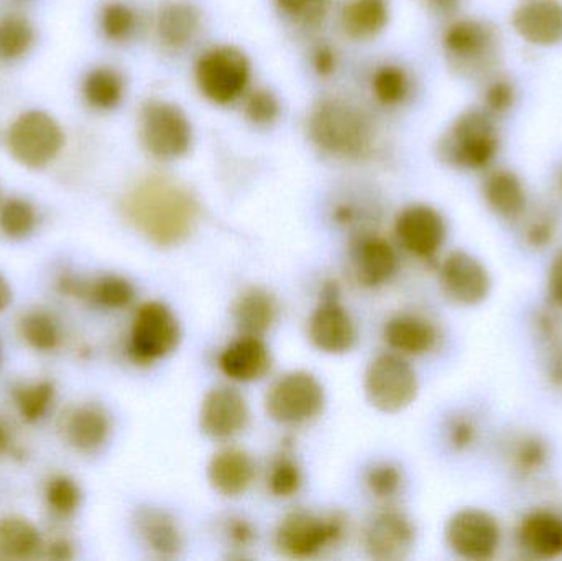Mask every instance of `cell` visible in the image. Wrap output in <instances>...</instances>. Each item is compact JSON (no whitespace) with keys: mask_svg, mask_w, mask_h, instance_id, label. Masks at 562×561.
<instances>
[{"mask_svg":"<svg viewBox=\"0 0 562 561\" xmlns=\"http://www.w3.org/2000/svg\"><path fill=\"white\" fill-rule=\"evenodd\" d=\"M55 399V385L49 381L25 385L15 392L16 408L25 422H36L48 412Z\"/></svg>","mask_w":562,"mask_h":561,"instance_id":"cell-39","label":"cell"},{"mask_svg":"<svg viewBox=\"0 0 562 561\" xmlns=\"http://www.w3.org/2000/svg\"><path fill=\"white\" fill-rule=\"evenodd\" d=\"M389 15L385 0H347L340 9L339 25L347 38L363 42L385 29Z\"/></svg>","mask_w":562,"mask_h":561,"instance_id":"cell-28","label":"cell"},{"mask_svg":"<svg viewBox=\"0 0 562 561\" xmlns=\"http://www.w3.org/2000/svg\"><path fill=\"white\" fill-rule=\"evenodd\" d=\"M554 237H557V223L548 214H537L525 226L524 239L530 249H547L553 244Z\"/></svg>","mask_w":562,"mask_h":561,"instance_id":"cell-47","label":"cell"},{"mask_svg":"<svg viewBox=\"0 0 562 561\" xmlns=\"http://www.w3.org/2000/svg\"><path fill=\"white\" fill-rule=\"evenodd\" d=\"M515 99H517V89L508 78L498 76L485 86L484 109L494 117L507 114L514 108Z\"/></svg>","mask_w":562,"mask_h":561,"instance_id":"cell-45","label":"cell"},{"mask_svg":"<svg viewBox=\"0 0 562 561\" xmlns=\"http://www.w3.org/2000/svg\"><path fill=\"white\" fill-rule=\"evenodd\" d=\"M313 68L319 76H329L336 69V53L330 46L319 45L313 52Z\"/></svg>","mask_w":562,"mask_h":561,"instance_id":"cell-50","label":"cell"},{"mask_svg":"<svg viewBox=\"0 0 562 561\" xmlns=\"http://www.w3.org/2000/svg\"><path fill=\"white\" fill-rule=\"evenodd\" d=\"M82 94L91 108L111 111L117 108L124 98V79L111 68L92 69L86 76Z\"/></svg>","mask_w":562,"mask_h":561,"instance_id":"cell-32","label":"cell"},{"mask_svg":"<svg viewBox=\"0 0 562 561\" xmlns=\"http://www.w3.org/2000/svg\"><path fill=\"white\" fill-rule=\"evenodd\" d=\"M479 440V425L468 415H456L446 425V441L456 453L472 450Z\"/></svg>","mask_w":562,"mask_h":561,"instance_id":"cell-46","label":"cell"},{"mask_svg":"<svg viewBox=\"0 0 562 561\" xmlns=\"http://www.w3.org/2000/svg\"><path fill=\"white\" fill-rule=\"evenodd\" d=\"M326 397L321 382L306 371L286 372L267 394V414L281 425H303L323 412Z\"/></svg>","mask_w":562,"mask_h":561,"instance_id":"cell-9","label":"cell"},{"mask_svg":"<svg viewBox=\"0 0 562 561\" xmlns=\"http://www.w3.org/2000/svg\"><path fill=\"white\" fill-rule=\"evenodd\" d=\"M439 285L456 305L477 306L491 295L492 277L481 259L465 250H452L439 266Z\"/></svg>","mask_w":562,"mask_h":561,"instance_id":"cell-13","label":"cell"},{"mask_svg":"<svg viewBox=\"0 0 562 561\" xmlns=\"http://www.w3.org/2000/svg\"><path fill=\"white\" fill-rule=\"evenodd\" d=\"M211 486L226 497L243 496L256 478L252 458L239 448H226L214 455L207 467Z\"/></svg>","mask_w":562,"mask_h":561,"instance_id":"cell-26","label":"cell"},{"mask_svg":"<svg viewBox=\"0 0 562 561\" xmlns=\"http://www.w3.org/2000/svg\"><path fill=\"white\" fill-rule=\"evenodd\" d=\"M180 336L177 316L167 305L144 303L132 323L128 355L137 364H154L177 349Z\"/></svg>","mask_w":562,"mask_h":561,"instance_id":"cell-10","label":"cell"},{"mask_svg":"<svg viewBox=\"0 0 562 561\" xmlns=\"http://www.w3.org/2000/svg\"><path fill=\"white\" fill-rule=\"evenodd\" d=\"M547 289L551 302L562 308V249L554 256L548 269Z\"/></svg>","mask_w":562,"mask_h":561,"instance_id":"cell-49","label":"cell"},{"mask_svg":"<svg viewBox=\"0 0 562 561\" xmlns=\"http://www.w3.org/2000/svg\"><path fill=\"white\" fill-rule=\"evenodd\" d=\"M223 536L226 537L227 543L236 550L250 549L257 539L252 524L243 517H229L224 524Z\"/></svg>","mask_w":562,"mask_h":561,"instance_id":"cell-48","label":"cell"},{"mask_svg":"<svg viewBox=\"0 0 562 561\" xmlns=\"http://www.w3.org/2000/svg\"><path fill=\"white\" fill-rule=\"evenodd\" d=\"M36 213L32 204L19 198H10L0 206V233L10 239H23L33 233Z\"/></svg>","mask_w":562,"mask_h":561,"instance_id":"cell-37","label":"cell"},{"mask_svg":"<svg viewBox=\"0 0 562 561\" xmlns=\"http://www.w3.org/2000/svg\"><path fill=\"white\" fill-rule=\"evenodd\" d=\"M445 540L458 559L488 561L501 550L502 527L487 510L465 507L449 517Z\"/></svg>","mask_w":562,"mask_h":561,"instance_id":"cell-11","label":"cell"},{"mask_svg":"<svg viewBox=\"0 0 562 561\" xmlns=\"http://www.w3.org/2000/svg\"><path fill=\"white\" fill-rule=\"evenodd\" d=\"M23 339L36 351L49 352L58 348L61 333L58 323L46 312H30L20 319Z\"/></svg>","mask_w":562,"mask_h":561,"instance_id":"cell-35","label":"cell"},{"mask_svg":"<svg viewBox=\"0 0 562 561\" xmlns=\"http://www.w3.org/2000/svg\"><path fill=\"white\" fill-rule=\"evenodd\" d=\"M367 399L376 411L396 414L418 397L419 382L405 356L385 352L372 359L363 379Z\"/></svg>","mask_w":562,"mask_h":561,"instance_id":"cell-8","label":"cell"},{"mask_svg":"<svg viewBox=\"0 0 562 561\" xmlns=\"http://www.w3.org/2000/svg\"><path fill=\"white\" fill-rule=\"evenodd\" d=\"M558 187H560V190L562 191V170L560 171V175H558Z\"/></svg>","mask_w":562,"mask_h":561,"instance_id":"cell-56","label":"cell"},{"mask_svg":"<svg viewBox=\"0 0 562 561\" xmlns=\"http://www.w3.org/2000/svg\"><path fill=\"white\" fill-rule=\"evenodd\" d=\"M101 29L112 42H125L137 29V13L124 2L105 3L101 12Z\"/></svg>","mask_w":562,"mask_h":561,"instance_id":"cell-41","label":"cell"},{"mask_svg":"<svg viewBox=\"0 0 562 561\" xmlns=\"http://www.w3.org/2000/svg\"><path fill=\"white\" fill-rule=\"evenodd\" d=\"M372 92L385 108L403 104L409 94V78L405 69L396 65L379 66L372 76Z\"/></svg>","mask_w":562,"mask_h":561,"instance_id":"cell-34","label":"cell"},{"mask_svg":"<svg viewBox=\"0 0 562 561\" xmlns=\"http://www.w3.org/2000/svg\"><path fill=\"white\" fill-rule=\"evenodd\" d=\"M366 486L370 496L382 503H390L402 493V471L392 463H375L367 470Z\"/></svg>","mask_w":562,"mask_h":561,"instance_id":"cell-40","label":"cell"},{"mask_svg":"<svg viewBox=\"0 0 562 561\" xmlns=\"http://www.w3.org/2000/svg\"><path fill=\"white\" fill-rule=\"evenodd\" d=\"M125 216L157 246L187 239L198 220V204L187 188L165 177L145 178L125 198Z\"/></svg>","mask_w":562,"mask_h":561,"instance_id":"cell-1","label":"cell"},{"mask_svg":"<svg viewBox=\"0 0 562 561\" xmlns=\"http://www.w3.org/2000/svg\"><path fill=\"white\" fill-rule=\"evenodd\" d=\"M303 478H301L300 467L296 461L291 460L286 455H281L273 461L267 474V487L270 493L281 500L293 497L300 491Z\"/></svg>","mask_w":562,"mask_h":561,"instance_id":"cell-42","label":"cell"},{"mask_svg":"<svg viewBox=\"0 0 562 561\" xmlns=\"http://www.w3.org/2000/svg\"><path fill=\"white\" fill-rule=\"evenodd\" d=\"M138 131L145 150L157 160H178L193 144L188 115L173 102L161 99H151L142 105Z\"/></svg>","mask_w":562,"mask_h":561,"instance_id":"cell-7","label":"cell"},{"mask_svg":"<svg viewBox=\"0 0 562 561\" xmlns=\"http://www.w3.org/2000/svg\"><path fill=\"white\" fill-rule=\"evenodd\" d=\"M501 150V135L494 115L485 109H468L449 125L438 142V155L446 165L462 171H485Z\"/></svg>","mask_w":562,"mask_h":561,"instance_id":"cell-3","label":"cell"},{"mask_svg":"<svg viewBox=\"0 0 562 561\" xmlns=\"http://www.w3.org/2000/svg\"><path fill=\"white\" fill-rule=\"evenodd\" d=\"M5 445H7V431H5V428H3L2 425H0V451H2L3 448H5Z\"/></svg>","mask_w":562,"mask_h":561,"instance_id":"cell-55","label":"cell"},{"mask_svg":"<svg viewBox=\"0 0 562 561\" xmlns=\"http://www.w3.org/2000/svg\"><path fill=\"white\" fill-rule=\"evenodd\" d=\"M201 430L213 440L227 441L246 430L249 405L237 389L216 388L207 392L201 405Z\"/></svg>","mask_w":562,"mask_h":561,"instance_id":"cell-17","label":"cell"},{"mask_svg":"<svg viewBox=\"0 0 562 561\" xmlns=\"http://www.w3.org/2000/svg\"><path fill=\"white\" fill-rule=\"evenodd\" d=\"M442 49L449 65L468 78L488 75L501 56V35L481 19H458L442 33Z\"/></svg>","mask_w":562,"mask_h":561,"instance_id":"cell-4","label":"cell"},{"mask_svg":"<svg viewBox=\"0 0 562 561\" xmlns=\"http://www.w3.org/2000/svg\"><path fill=\"white\" fill-rule=\"evenodd\" d=\"M45 497L53 514L59 517H69L79 509L81 490L69 478L56 476L46 484Z\"/></svg>","mask_w":562,"mask_h":561,"instance_id":"cell-43","label":"cell"},{"mask_svg":"<svg viewBox=\"0 0 562 561\" xmlns=\"http://www.w3.org/2000/svg\"><path fill=\"white\" fill-rule=\"evenodd\" d=\"M350 262L356 279L370 289L385 285L398 270L396 250L375 233L357 234L350 247Z\"/></svg>","mask_w":562,"mask_h":561,"instance_id":"cell-19","label":"cell"},{"mask_svg":"<svg viewBox=\"0 0 562 561\" xmlns=\"http://www.w3.org/2000/svg\"><path fill=\"white\" fill-rule=\"evenodd\" d=\"M395 234L406 253L416 259L432 260L445 246L448 224L435 207L412 204L396 216Z\"/></svg>","mask_w":562,"mask_h":561,"instance_id":"cell-14","label":"cell"},{"mask_svg":"<svg viewBox=\"0 0 562 561\" xmlns=\"http://www.w3.org/2000/svg\"><path fill=\"white\" fill-rule=\"evenodd\" d=\"M244 114L257 127H269L280 117V102L269 89L259 88L244 96Z\"/></svg>","mask_w":562,"mask_h":561,"instance_id":"cell-44","label":"cell"},{"mask_svg":"<svg viewBox=\"0 0 562 561\" xmlns=\"http://www.w3.org/2000/svg\"><path fill=\"white\" fill-rule=\"evenodd\" d=\"M346 526L340 513L321 516L311 510H293L277 527L276 547L288 559H314L344 539Z\"/></svg>","mask_w":562,"mask_h":561,"instance_id":"cell-5","label":"cell"},{"mask_svg":"<svg viewBox=\"0 0 562 561\" xmlns=\"http://www.w3.org/2000/svg\"><path fill=\"white\" fill-rule=\"evenodd\" d=\"M517 546L533 560L562 557V517L553 510L535 509L521 517L517 527Z\"/></svg>","mask_w":562,"mask_h":561,"instance_id":"cell-20","label":"cell"},{"mask_svg":"<svg viewBox=\"0 0 562 561\" xmlns=\"http://www.w3.org/2000/svg\"><path fill=\"white\" fill-rule=\"evenodd\" d=\"M422 2H425L432 12L448 15L461 5L462 0H422Z\"/></svg>","mask_w":562,"mask_h":561,"instance_id":"cell-53","label":"cell"},{"mask_svg":"<svg viewBox=\"0 0 562 561\" xmlns=\"http://www.w3.org/2000/svg\"><path fill=\"white\" fill-rule=\"evenodd\" d=\"M276 318V299L259 287L246 290L234 306V319L243 335H266L272 328Z\"/></svg>","mask_w":562,"mask_h":561,"instance_id":"cell-29","label":"cell"},{"mask_svg":"<svg viewBox=\"0 0 562 561\" xmlns=\"http://www.w3.org/2000/svg\"><path fill=\"white\" fill-rule=\"evenodd\" d=\"M510 22L524 42L553 48L562 43V0H521Z\"/></svg>","mask_w":562,"mask_h":561,"instance_id":"cell-18","label":"cell"},{"mask_svg":"<svg viewBox=\"0 0 562 561\" xmlns=\"http://www.w3.org/2000/svg\"><path fill=\"white\" fill-rule=\"evenodd\" d=\"M42 550V536L32 523L19 516L0 519V560H32Z\"/></svg>","mask_w":562,"mask_h":561,"instance_id":"cell-30","label":"cell"},{"mask_svg":"<svg viewBox=\"0 0 562 561\" xmlns=\"http://www.w3.org/2000/svg\"><path fill=\"white\" fill-rule=\"evenodd\" d=\"M482 197L488 210L504 221H518L527 211V188L521 178L507 168H497L485 175Z\"/></svg>","mask_w":562,"mask_h":561,"instance_id":"cell-24","label":"cell"},{"mask_svg":"<svg viewBox=\"0 0 562 561\" xmlns=\"http://www.w3.org/2000/svg\"><path fill=\"white\" fill-rule=\"evenodd\" d=\"M46 553H48L49 559L53 560L72 559L71 546H69L66 540H55V542H53L52 546L46 549Z\"/></svg>","mask_w":562,"mask_h":561,"instance_id":"cell-52","label":"cell"},{"mask_svg":"<svg viewBox=\"0 0 562 561\" xmlns=\"http://www.w3.org/2000/svg\"><path fill=\"white\" fill-rule=\"evenodd\" d=\"M61 127L52 115L42 111H29L20 115L7 134V147L20 164L29 168H42L61 150Z\"/></svg>","mask_w":562,"mask_h":561,"instance_id":"cell-12","label":"cell"},{"mask_svg":"<svg viewBox=\"0 0 562 561\" xmlns=\"http://www.w3.org/2000/svg\"><path fill=\"white\" fill-rule=\"evenodd\" d=\"M307 338L317 351L326 355H346L356 345V325L337 300L334 287H326L323 300L310 316Z\"/></svg>","mask_w":562,"mask_h":561,"instance_id":"cell-15","label":"cell"},{"mask_svg":"<svg viewBox=\"0 0 562 561\" xmlns=\"http://www.w3.org/2000/svg\"><path fill=\"white\" fill-rule=\"evenodd\" d=\"M33 29L29 20L19 15H5L0 19V59L12 61L22 58L32 46Z\"/></svg>","mask_w":562,"mask_h":561,"instance_id":"cell-36","label":"cell"},{"mask_svg":"<svg viewBox=\"0 0 562 561\" xmlns=\"http://www.w3.org/2000/svg\"><path fill=\"white\" fill-rule=\"evenodd\" d=\"M10 302H12V290H10L7 280L0 276V313L10 305Z\"/></svg>","mask_w":562,"mask_h":561,"instance_id":"cell-54","label":"cell"},{"mask_svg":"<svg viewBox=\"0 0 562 561\" xmlns=\"http://www.w3.org/2000/svg\"><path fill=\"white\" fill-rule=\"evenodd\" d=\"M548 378L558 388H562V348L554 349L548 362Z\"/></svg>","mask_w":562,"mask_h":561,"instance_id":"cell-51","label":"cell"},{"mask_svg":"<svg viewBox=\"0 0 562 561\" xmlns=\"http://www.w3.org/2000/svg\"><path fill=\"white\" fill-rule=\"evenodd\" d=\"M284 19L301 29H317L327 19L330 0H276Z\"/></svg>","mask_w":562,"mask_h":561,"instance_id":"cell-38","label":"cell"},{"mask_svg":"<svg viewBox=\"0 0 562 561\" xmlns=\"http://www.w3.org/2000/svg\"><path fill=\"white\" fill-rule=\"evenodd\" d=\"M201 12L193 3L183 0L167 2L158 10L157 35L165 48L181 52L196 40L201 32Z\"/></svg>","mask_w":562,"mask_h":561,"instance_id":"cell-27","label":"cell"},{"mask_svg":"<svg viewBox=\"0 0 562 561\" xmlns=\"http://www.w3.org/2000/svg\"><path fill=\"white\" fill-rule=\"evenodd\" d=\"M250 61L239 48L229 45L206 49L194 66L201 94L217 105H229L247 94Z\"/></svg>","mask_w":562,"mask_h":561,"instance_id":"cell-6","label":"cell"},{"mask_svg":"<svg viewBox=\"0 0 562 561\" xmlns=\"http://www.w3.org/2000/svg\"><path fill=\"white\" fill-rule=\"evenodd\" d=\"M217 364L231 381L254 382L270 371L272 356L260 336L243 335L223 349Z\"/></svg>","mask_w":562,"mask_h":561,"instance_id":"cell-21","label":"cell"},{"mask_svg":"<svg viewBox=\"0 0 562 561\" xmlns=\"http://www.w3.org/2000/svg\"><path fill=\"white\" fill-rule=\"evenodd\" d=\"M510 468L521 480H530V478L540 474L550 463V447L540 435H521L512 444Z\"/></svg>","mask_w":562,"mask_h":561,"instance_id":"cell-31","label":"cell"},{"mask_svg":"<svg viewBox=\"0 0 562 561\" xmlns=\"http://www.w3.org/2000/svg\"><path fill=\"white\" fill-rule=\"evenodd\" d=\"M135 534L145 550L158 559H175L183 549V537L173 517L165 510H137L134 517Z\"/></svg>","mask_w":562,"mask_h":561,"instance_id":"cell-25","label":"cell"},{"mask_svg":"<svg viewBox=\"0 0 562 561\" xmlns=\"http://www.w3.org/2000/svg\"><path fill=\"white\" fill-rule=\"evenodd\" d=\"M82 299L92 300L102 308L122 310L134 302L135 290L124 277L102 276L92 282H86Z\"/></svg>","mask_w":562,"mask_h":561,"instance_id":"cell-33","label":"cell"},{"mask_svg":"<svg viewBox=\"0 0 562 561\" xmlns=\"http://www.w3.org/2000/svg\"><path fill=\"white\" fill-rule=\"evenodd\" d=\"M416 527L406 514L395 509L382 510L363 530V549L370 559L400 561L412 553Z\"/></svg>","mask_w":562,"mask_h":561,"instance_id":"cell-16","label":"cell"},{"mask_svg":"<svg viewBox=\"0 0 562 561\" xmlns=\"http://www.w3.org/2000/svg\"><path fill=\"white\" fill-rule=\"evenodd\" d=\"M65 440L81 453L101 450L111 435V418L104 408L94 404L79 405L63 415Z\"/></svg>","mask_w":562,"mask_h":561,"instance_id":"cell-22","label":"cell"},{"mask_svg":"<svg viewBox=\"0 0 562 561\" xmlns=\"http://www.w3.org/2000/svg\"><path fill=\"white\" fill-rule=\"evenodd\" d=\"M386 345L400 356H425L435 351L439 332L425 316L402 313L386 322L383 329Z\"/></svg>","mask_w":562,"mask_h":561,"instance_id":"cell-23","label":"cell"},{"mask_svg":"<svg viewBox=\"0 0 562 561\" xmlns=\"http://www.w3.org/2000/svg\"><path fill=\"white\" fill-rule=\"evenodd\" d=\"M311 142L339 160H366L375 148L372 119L356 102L339 96L321 99L310 114Z\"/></svg>","mask_w":562,"mask_h":561,"instance_id":"cell-2","label":"cell"}]
</instances>
